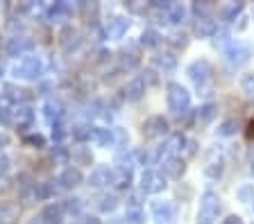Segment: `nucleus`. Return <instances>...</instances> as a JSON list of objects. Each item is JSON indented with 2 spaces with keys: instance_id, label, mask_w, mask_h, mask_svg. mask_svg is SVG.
<instances>
[{
  "instance_id": "nucleus-1",
  "label": "nucleus",
  "mask_w": 254,
  "mask_h": 224,
  "mask_svg": "<svg viewBox=\"0 0 254 224\" xmlns=\"http://www.w3.org/2000/svg\"><path fill=\"white\" fill-rule=\"evenodd\" d=\"M166 100H168L170 111L177 118L184 116L190 107V93L186 91L182 84H177V82H170L168 84V89H166Z\"/></svg>"
},
{
  "instance_id": "nucleus-2",
  "label": "nucleus",
  "mask_w": 254,
  "mask_h": 224,
  "mask_svg": "<svg viewBox=\"0 0 254 224\" xmlns=\"http://www.w3.org/2000/svg\"><path fill=\"white\" fill-rule=\"evenodd\" d=\"M220 213V197L213 190H206L200 199V211H197V224H213Z\"/></svg>"
},
{
  "instance_id": "nucleus-3",
  "label": "nucleus",
  "mask_w": 254,
  "mask_h": 224,
  "mask_svg": "<svg viewBox=\"0 0 254 224\" xmlns=\"http://www.w3.org/2000/svg\"><path fill=\"white\" fill-rule=\"evenodd\" d=\"M16 80H39L43 75V61L41 57H23L18 64L11 68Z\"/></svg>"
},
{
  "instance_id": "nucleus-4",
  "label": "nucleus",
  "mask_w": 254,
  "mask_h": 224,
  "mask_svg": "<svg viewBox=\"0 0 254 224\" xmlns=\"http://www.w3.org/2000/svg\"><path fill=\"white\" fill-rule=\"evenodd\" d=\"M186 73H189V77L193 80V84L197 86V91H202V95H209L206 84L211 80V64H209L206 59H197V61H193V64L189 66Z\"/></svg>"
},
{
  "instance_id": "nucleus-5",
  "label": "nucleus",
  "mask_w": 254,
  "mask_h": 224,
  "mask_svg": "<svg viewBox=\"0 0 254 224\" xmlns=\"http://www.w3.org/2000/svg\"><path fill=\"white\" fill-rule=\"evenodd\" d=\"M166 188V177L161 172L154 170H145L141 175V192L143 195H154V192H161Z\"/></svg>"
},
{
  "instance_id": "nucleus-6",
  "label": "nucleus",
  "mask_w": 254,
  "mask_h": 224,
  "mask_svg": "<svg viewBox=\"0 0 254 224\" xmlns=\"http://www.w3.org/2000/svg\"><path fill=\"white\" fill-rule=\"evenodd\" d=\"M168 129H170V125L164 116H152L143 123V136L145 138H161V136L168 134Z\"/></svg>"
},
{
  "instance_id": "nucleus-7",
  "label": "nucleus",
  "mask_w": 254,
  "mask_h": 224,
  "mask_svg": "<svg viewBox=\"0 0 254 224\" xmlns=\"http://www.w3.org/2000/svg\"><path fill=\"white\" fill-rule=\"evenodd\" d=\"M225 57L232 66H243L250 61L252 57V45H245V43H232L227 50H225Z\"/></svg>"
},
{
  "instance_id": "nucleus-8",
  "label": "nucleus",
  "mask_w": 254,
  "mask_h": 224,
  "mask_svg": "<svg viewBox=\"0 0 254 224\" xmlns=\"http://www.w3.org/2000/svg\"><path fill=\"white\" fill-rule=\"evenodd\" d=\"M89 186L91 188H105L114 186V168L109 166H98L89 177Z\"/></svg>"
},
{
  "instance_id": "nucleus-9",
  "label": "nucleus",
  "mask_w": 254,
  "mask_h": 224,
  "mask_svg": "<svg viewBox=\"0 0 254 224\" xmlns=\"http://www.w3.org/2000/svg\"><path fill=\"white\" fill-rule=\"evenodd\" d=\"M118 59H121V68H125V70L136 68V66L141 64V52H138V45H134V43H127L125 48H121V52H118Z\"/></svg>"
},
{
  "instance_id": "nucleus-10",
  "label": "nucleus",
  "mask_w": 254,
  "mask_h": 224,
  "mask_svg": "<svg viewBox=\"0 0 254 224\" xmlns=\"http://www.w3.org/2000/svg\"><path fill=\"white\" fill-rule=\"evenodd\" d=\"M11 123L21 129V132L30 129L32 123H34V111H32V107H27V104H18V107L11 111Z\"/></svg>"
},
{
  "instance_id": "nucleus-11",
  "label": "nucleus",
  "mask_w": 254,
  "mask_h": 224,
  "mask_svg": "<svg viewBox=\"0 0 254 224\" xmlns=\"http://www.w3.org/2000/svg\"><path fill=\"white\" fill-rule=\"evenodd\" d=\"M34 48V41H32L30 37H11L9 41H7V54L9 57H23V54H27L30 50Z\"/></svg>"
},
{
  "instance_id": "nucleus-12",
  "label": "nucleus",
  "mask_w": 254,
  "mask_h": 224,
  "mask_svg": "<svg viewBox=\"0 0 254 224\" xmlns=\"http://www.w3.org/2000/svg\"><path fill=\"white\" fill-rule=\"evenodd\" d=\"M152 215L154 224H175V206L170 202H154Z\"/></svg>"
},
{
  "instance_id": "nucleus-13",
  "label": "nucleus",
  "mask_w": 254,
  "mask_h": 224,
  "mask_svg": "<svg viewBox=\"0 0 254 224\" xmlns=\"http://www.w3.org/2000/svg\"><path fill=\"white\" fill-rule=\"evenodd\" d=\"M70 14H73V5H70V2H64V0L46 7V18L50 23H59V21H64V18H68Z\"/></svg>"
},
{
  "instance_id": "nucleus-14",
  "label": "nucleus",
  "mask_w": 254,
  "mask_h": 224,
  "mask_svg": "<svg viewBox=\"0 0 254 224\" xmlns=\"http://www.w3.org/2000/svg\"><path fill=\"white\" fill-rule=\"evenodd\" d=\"M184 170H186V163L180 156H170V159H166L164 163H161V175L170 177V179H180V177L184 175Z\"/></svg>"
},
{
  "instance_id": "nucleus-15",
  "label": "nucleus",
  "mask_w": 254,
  "mask_h": 224,
  "mask_svg": "<svg viewBox=\"0 0 254 224\" xmlns=\"http://www.w3.org/2000/svg\"><path fill=\"white\" fill-rule=\"evenodd\" d=\"M43 118H46V123L50 127H55L57 123H62L64 118V104L59 100H48L43 104Z\"/></svg>"
},
{
  "instance_id": "nucleus-16",
  "label": "nucleus",
  "mask_w": 254,
  "mask_h": 224,
  "mask_svg": "<svg viewBox=\"0 0 254 224\" xmlns=\"http://www.w3.org/2000/svg\"><path fill=\"white\" fill-rule=\"evenodd\" d=\"M57 183L64 190H73V188H77L79 183H82V172H79L77 168H66V170H62V175L57 177Z\"/></svg>"
},
{
  "instance_id": "nucleus-17",
  "label": "nucleus",
  "mask_w": 254,
  "mask_h": 224,
  "mask_svg": "<svg viewBox=\"0 0 254 224\" xmlns=\"http://www.w3.org/2000/svg\"><path fill=\"white\" fill-rule=\"evenodd\" d=\"M145 95V80L143 77H134L132 82H127V86L123 89V97L129 102H138Z\"/></svg>"
},
{
  "instance_id": "nucleus-18",
  "label": "nucleus",
  "mask_w": 254,
  "mask_h": 224,
  "mask_svg": "<svg viewBox=\"0 0 254 224\" xmlns=\"http://www.w3.org/2000/svg\"><path fill=\"white\" fill-rule=\"evenodd\" d=\"M21 218V204L0 202V224H16Z\"/></svg>"
},
{
  "instance_id": "nucleus-19",
  "label": "nucleus",
  "mask_w": 254,
  "mask_h": 224,
  "mask_svg": "<svg viewBox=\"0 0 254 224\" xmlns=\"http://www.w3.org/2000/svg\"><path fill=\"white\" fill-rule=\"evenodd\" d=\"M129 30V18L127 16H114L107 25V37L109 39H123L125 32Z\"/></svg>"
},
{
  "instance_id": "nucleus-20",
  "label": "nucleus",
  "mask_w": 254,
  "mask_h": 224,
  "mask_svg": "<svg viewBox=\"0 0 254 224\" xmlns=\"http://www.w3.org/2000/svg\"><path fill=\"white\" fill-rule=\"evenodd\" d=\"M64 213H66V211H64V204H48L39 218L43 220V224H62Z\"/></svg>"
},
{
  "instance_id": "nucleus-21",
  "label": "nucleus",
  "mask_w": 254,
  "mask_h": 224,
  "mask_svg": "<svg viewBox=\"0 0 254 224\" xmlns=\"http://www.w3.org/2000/svg\"><path fill=\"white\" fill-rule=\"evenodd\" d=\"M59 43H62L64 52H73V50H77V45H79V32L70 25L64 27L62 34H59Z\"/></svg>"
},
{
  "instance_id": "nucleus-22",
  "label": "nucleus",
  "mask_w": 254,
  "mask_h": 224,
  "mask_svg": "<svg viewBox=\"0 0 254 224\" xmlns=\"http://www.w3.org/2000/svg\"><path fill=\"white\" fill-rule=\"evenodd\" d=\"M218 32V25L211 16H204V18H197L195 21V34L200 39H206V37H213Z\"/></svg>"
},
{
  "instance_id": "nucleus-23",
  "label": "nucleus",
  "mask_w": 254,
  "mask_h": 224,
  "mask_svg": "<svg viewBox=\"0 0 254 224\" xmlns=\"http://www.w3.org/2000/svg\"><path fill=\"white\" fill-rule=\"evenodd\" d=\"M2 91H5V100L7 102H14V104H21L23 100H27V93L25 89H21V86H16V84H5L2 86Z\"/></svg>"
},
{
  "instance_id": "nucleus-24",
  "label": "nucleus",
  "mask_w": 254,
  "mask_h": 224,
  "mask_svg": "<svg viewBox=\"0 0 254 224\" xmlns=\"http://www.w3.org/2000/svg\"><path fill=\"white\" fill-rule=\"evenodd\" d=\"M91 140H95L100 147H109V145H114V129L93 127V138Z\"/></svg>"
},
{
  "instance_id": "nucleus-25",
  "label": "nucleus",
  "mask_w": 254,
  "mask_h": 224,
  "mask_svg": "<svg viewBox=\"0 0 254 224\" xmlns=\"http://www.w3.org/2000/svg\"><path fill=\"white\" fill-rule=\"evenodd\" d=\"M184 18H186V7L182 5V2H170V7H168V23L180 25V23H184Z\"/></svg>"
},
{
  "instance_id": "nucleus-26",
  "label": "nucleus",
  "mask_w": 254,
  "mask_h": 224,
  "mask_svg": "<svg viewBox=\"0 0 254 224\" xmlns=\"http://www.w3.org/2000/svg\"><path fill=\"white\" fill-rule=\"evenodd\" d=\"M70 156H73L75 166H91L93 163V154H91L89 147H73Z\"/></svg>"
},
{
  "instance_id": "nucleus-27",
  "label": "nucleus",
  "mask_w": 254,
  "mask_h": 224,
  "mask_svg": "<svg viewBox=\"0 0 254 224\" xmlns=\"http://www.w3.org/2000/svg\"><path fill=\"white\" fill-rule=\"evenodd\" d=\"M116 206H118V197L114 192H102L98 197V208L102 213H111V211H116Z\"/></svg>"
},
{
  "instance_id": "nucleus-28",
  "label": "nucleus",
  "mask_w": 254,
  "mask_h": 224,
  "mask_svg": "<svg viewBox=\"0 0 254 224\" xmlns=\"http://www.w3.org/2000/svg\"><path fill=\"white\" fill-rule=\"evenodd\" d=\"M70 136H73V140H77V143H86V140L93 138V127H91V125H75V127L70 129Z\"/></svg>"
},
{
  "instance_id": "nucleus-29",
  "label": "nucleus",
  "mask_w": 254,
  "mask_h": 224,
  "mask_svg": "<svg viewBox=\"0 0 254 224\" xmlns=\"http://www.w3.org/2000/svg\"><path fill=\"white\" fill-rule=\"evenodd\" d=\"M213 118H216V104H211V102H209V104H202L195 111V120L200 125H209Z\"/></svg>"
},
{
  "instance_id": "nucleus-30",
  "label": "nucleus",
  "mask_w": 254,
  "mask_h": 224,
  "mask_svg": "<svg viewBox=\"0 0 254 224\" xmlns=\"http://www.w3.org/2000/svg\"><path fill=\"white\" fill-rule=\"evenodd\" d=\"M154 66L159 70H164V73H173L177 68V57H173V54H159V57H154Z\"/></svg>"
},
{
  "instance_id": "nucleus-31",
  "label": "nucleus",
  "mask_w": 254,
  "mask_h": 224,
  "mask_svg": "<svg viewBox=\"0 0 254 224\" xmlns=\"http://www.w3.org/2000/svg\"><path fill=\"white\" fill-rule=\"evenodd\" d=\"M159 43H161V34H159L157 30H152V27L143 30V34H141V45L143 48H157Z\"/></svg>"
},
{
  "instance_id": "nucleus-32",
  "label": "nucleus",
  "mask_w": 254,
  "mask_h": 224,
  "mask_svg": "<svg viewBox=\"0 0 254 224\" xmlns=\"http://www.w3.org/2000/svg\"><path fill=\"white\" fill-rule=\"evenodd\" d=\"M229 45H232V34H229V30H218L216 34H213V48L218 50H227Z\"/></svg>"
},
{
  "instance_id": "nucleus-33",
  "label": "nucleus",
  "mask_w": 254,
  "mask_h": 224,
  "mask_svg": "<svg viewBox=\"0 0 254 224\" xmlns=\"http://www.w3.org/2000/svg\"><path fill=\"white\" fill-rule=\"evenodd\" d=\"M129 183H132V170H121V168H116V170H114V186L129 188Z\"/></svg>"
},
{
  "instance_id": "nucleus-34",
  "label": "nucleus",
  "mask_w": 254,
  "mask_h": 224,
  "mask_svg": "<svg viewBox=\"0 0 254 224\" xmlns=\"http://www.w3.org/2000/svg\"><path fill=\"white\" fill-rule=\"evenodd\" d=\"M55 190H57V188H55V183H34V197L37 199H48V197H53L55 195Z\"/></svg>"
},
{
  "instance_id": "nucleus-35",
  "label": "nucleus",
  "mask_w": 254,
  "mask_h": 224,
  "mask_svg": "<svg viewBox=\"0 0 254 224\" xmlns=\"http://www.w3.org/2000/svg\"><path fill=\"white\" fill-rule=\"evenodd\" d=\"M243 11V2H234V5H229L227 9L222 11V21L225 23H232V21H236V16Z\"/></svg>"
},
{
  "instance_id": "nucleus-36",
  "label": "nucleus",
  "mask_w": 254,
  "mask_h": 224,
  "mask_svg": "<svg viewBox=\"0 0 254 224\" xmlns=\"http://www.w3.org/2000/svg\"><path fill=\"white\" fill-rule=\"evenodd\" d=\"M125 222L127 224H143V222H145V215H143L141 208H127Z\"/></svg>"
},
{
  "instance_id": "nucleus-37",
  "label": "nucleus",
  "mask_w": 254,
  "mask_h": 224,
  "mask_svg": "<svg viewBox=\"0 0 254 224\" xmlns=\"http://www.w3.org/2000/svg\"><path fill=\"white\" fill-rule=\"evenodd\" d=\"M204 175L211 177V179H218V177L222 175V161L220 159H218V161H209V163H206V168H204Z\"/></svg>"
},
{
  "instance_id": "nucleus-38",
  "label": "nucleus",
  "mask_w": 254,
  "mask_h": 224,
  "mask_svg": "<svg viewBox=\"0 0 254 224\" xmlns=\"http://www.w3.org/2000/svg\"><path fill=\"white\" fill-rule=\"evenodd\" d=\"M236 129H238L236 120H225V123H222L220 127H218V136L227 138V136H234V134H236Z\"/></svg>"
},
{
  "instance_id": "nucleus-39",
  "label": "nucleus",
  "mask_w": 254,
  "mask_h": 224,
  "mask_svg": "<svg viewBox=\"0 0 254 224\" xmlns=\"http://www.w3.org/2000/svg\"><path fill=\"white\" fill-rule=\"evenodd\" d=\"M64 211H66V213H70V215H79L82 213V199H66V202H64Z\"/></svg>"
},
{
  "instance_id": "nucleus-40",
  "label": "nucleus",
  "mask_w": 254,
  "mask_h": 224,
  "mask_svg": "<svg viewBox=\"0 0 254 224\" xmlns=\"http://www.w3.org/2000/svg\"><path fill=\"white\" fill-rule=\"evenodd\" d=\"M23 143L30 145V147H43V145H46V138H43L41 134H27L25 138H23Z\"/></svg>"
},
{
  "instance_id": "nucleus-41",
  "label": "nucleus",
  "mask_w": 254,
  "mask_h": 224,
  "mask_svg": "<svg viewBox=\"0 0 254 224\" xmlns=\"http://www.w3.org/2000/svg\"><path fill=\"white\" fill-rule=\"evenodd\" d=\"M241 86H243V91L248 93L250 97H254V75L252 73H248V75L241 77Z\"/></svg>"
},
{
  "instance_id": "nucleus-42",
  "label": "nucleus",
  "mask_w": 254,
  "mask_h": 224,
  "mask_svg": "<svg viewBox=\"0 0 254 224\" xmlns=\"http://www.w3.org/2000/svg\"><path fill=\"white\" fill-rule=\"evenodd\" d=\"M238 199H241V202H254V186L252 183L238 188Z\"/></svg>"
},
{
  "instance_id": "nucleus-43",
  "label": "nucleus",
  "mask_w": 254,
  "mask_h": 224,
  "mask_svg": "<svg viewBox=\"0 0 254 224\" xmlns=\"http://www.w3.org/2000/svg\"><path fill=\"white\" fill-rule=\"evenodd\" d=\"M168 43H170V45H173L175 50H182V48H186V34H180V32L170 34V37H168Z\"/></svg>"
},
{
  "instance_id": "nucleus-44",
  "label": "nucleus",
  "mask_w": 254,
  "mask_h": 224,
  "mask_svg": "<svg viewBox=\"0 0 254 224\" xmlns=\"http://www.w3.org/2000/svg\"><path fill=\"white\" fill-rule=\"evenodd\" d=\"M193 11H195L197 18H204V16H209L211 5H209V2H193Z\"/></svg>"
},
{
  "instance_id": "nucleus-45",
  "label": "nucleus",
  "mask_w": 254,
  "mask_h": 224,
  "mask_svg": "<svg viewBox=\"0 0 254 224\" xmlns=\"http://www.w3.org/2000/svg\"><path fill=\"white\" fill-rule=\"evenodd\" d=\"M66 134H68V132H66V127H64L62 123H57L53 127V140H55V143H62V140L66 138Z\"/></svg>"
},
{
  "instance_id": "nucleus-46",
  "label": "nucleus",
  "mask_w": 254,
  "mask_h": 224,
  "mask_svg": "<svg viewBox=\"0 0 254 224\" xmlns=\"http://www.w3.org/2000/svg\"><path fill=\"white\" fill-rule=\"evenodd\" d=\"M53 156H55V159H68L70 152L66 147H62V145H57V147L53 149Z\"/></svg>"
},
{
  "instance_id": "nucleus-47",
  "label": "nucleus",
  "mask_w": 254,
  "mask_h": 224,
  "mask_svg": "<svg viewBox=\"0 0 254 224\" xmlns=\"http://www.w3.org/2000/svg\"><path fill=\"white\" fill-rule=\"evenodd\" d=\"M9 172V159L5 154H0V177H5Z\"/></svg>"
},
{
  "instance_id": "nucleus-48",
  "label": "nucleus",
  "mask_w": 254,
  "mask_h": 224,
  "mask_svg": "<svg viewBox=\"0 0 254 224\" xmlns=\"http://www.w3.org/2000/svg\"><path fill=\"white\" fill-rule=\"evenodd\" d=\"M222 224H243V220L238 218V215H229V218H225Z\"/></svg>"
},
{
  "instance_id": "nucleus-49",
  "label": "nucleus",
  "mask_w": 254,
  "mask_h": 224,
  "mask_svg": "<svg viewBox=\"0 0 254 224\" xmlns=\"http://www.w3.org/2000/svg\"><path fill=\"white\" fill-rule=\"evenodd\" d=\"M82 224H102V220H98L95 215H86L84 222H82Z\"/></svg>"
},
{
  "instance_id": "nucleus-50",
  "label": "nucleus",
  "mask_w": 254,
  "mask_h": 224,
  "mask_svg": "<svg viewBox=\"0 0 254 224\" xmlns=\"http://www.w3.org/2000/svg\"><path fill=\"white\" fill-rule=\"evenodd\" d=\"M7 145H9V136H7V134H0V149L7 147Z\"/></svg>"
},
{
  "instance_id": "nucleus-51",
  "label": "nucleus",
  "mask_w": 254,
  "mask_h": 224,
  "mask_svg": "<svg viewBox=\"0 0 254 224\" xmlns=\"http://www.w3.org/2000/svg\"><path fill=\"white\" fill-rule=\"evenodd\" d=\"M129 11H143V5H136V2H127Z\"/></svg>"
},
{
  "instance_id": "nucleus-52",
  "label": "nucleus",
  "mask_w": 254,
  "mask_h": 224,
  "mask_svg": "<svg viewBox=\"0 0 254 224\" xmlns=\"http://www.w3.org/2000/svg\"><path fill=\"white\" fill-rule=\"evenodd\" d=\"M248 138H250V140H254V120L248 125Z\"/></svg>"
},
{
  "instance_id": "nucleus-53",
  "label": "nucleus",
  "mask_w": 254,
  "mask_h": 224,
  "mask_svg": "<svg viewBox=\"0 0 254 224\" xmlns=\"http://www.w3.org/2000/svg\"><path fill=\"white\" fill-rule=\"evenodd\" d=\"M30 224H43V220H41V218H34Z\"/></svg>"
},
{
  "instance_id": "nucleus-54",
  "label": "nucleus",
  "mask_w": 254,
  "mask_h": 224,
  "mask_svg": "<svg viewBox=\"0 0 254 224\" xmlns=\"http://www.w3.org/2000/svg\"><path fill=\"white\" fill-rule=\"evenodd\" d=\"M0 75H2V64H0Z\"/></svg>"
}]
</instances>
